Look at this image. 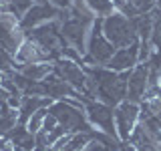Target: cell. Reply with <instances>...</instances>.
Segmentation results:
<instances>
[{"instance_id":"9c48e42d","label":"cell","mask_w":161,"mask_h":151,"mask_svg":"<svg viewBox=\"0 0 161 151\" xmlns=\"http://www.w3.org/2000/svg\"><path fill=\"white\" fill-rule=\"evenodd\" d=\"M147 81H149V64L147 63H139L137 67L129 73L127 79V101L133 103H143L145 93H147Z\"/></svg>"},{"instance_id":"30bf717a","label":"cell","mask_w":161,"mask_h":151,"mask_svg":"<svg viewBox=\"0 0 161 151\" xmlns=\"http://www.w3.org/2000/svg\"><path fill=\"white\" fill-rule=\"evenodd\" d=\"M60 10L57 6H53L50 2H40V4H32V8L20 18V28L22 30H30L34 26H40V24L48 22V20L58 18Z\"/></svg>"},{"instance_id":"9a60e30c","label":"cell","mask_w":161,"mask_h":151,"mask_svg":"<svg viewBox=\"0 0 161 151\" xmlns=\"http://www.w3.org/2000/svg\"><path fill=\"white\" fill-rule=\"evenodd\" d=\"M93 139V135L91 133H85V131H79V133H70V137L67 141V145H64L63 151H83L87 147V143Z\"/></svg>"},{"instance_id":"d6986e66","label":"cell","mask_w":161,"mask_h":151,"mask_svg":"<svg viewBox=\"0 0 161 151\" xmlns=\"http://www.w3.org/2000/svg\"><path fill=\"white\" fill-rule=\"evenodd\" d=\"M32 0H8V12H12L14 16L22 18L24 14L32 8Z\"/></svg>"},{"instance_id":"7c38bea8","label":"cell","mask_w":161,"mask_h":151,"mask_svg":"<svg viewBox=\"0 0 161 151\" xmlns=\"http://www.w3.org/2000/svg\"><path fill=\"white\" fill-rule=\"evenodd\" d=\"M14 60L18 63V67H22V64H32V63H47V60H53V57L48 53H44L34 40L26 38L18 47L16 54H14Z\"/></svg>"},{"instance_id":"cb8c5ba5","label":"cell","mask_w":161,"mask_h":151,"mask_svg":"<svg viewBox=\"0 0 161 151\" xmlns=\"http://www.w3.org/2000/svg\"><path fill=\"white\" fill-rule=\"evenodd\" d=\"M47 2H50L53 6H57L58 10H69V8H70V2H73V0H47Z\"/></svg>"},{"instance_id":"8fae6325","label":"cell","mask_w":161,"mask_h":151,"mask_svg":"<svg viewBox=\"0 0 161 151\" xmlns=\"http://www.w3.org/2000/svg\"><path fill=\"white\" fill-rule=\"evenodd\" d=\"M139 64V40L129 47L117 48L113 54V59L107 63V69L115 70V73H127V70H133Z\"/></svg>"},{"instance_id":"2e32d148","label":"cell","mask_w":161,"mask_h":151,"mask_svg":"<svg viewBox=\"0 0 161 151\" xmlns=\"http://www.w3.org/2000/svg\"><path fill=\"white\" fill-rule=\"evenodd\" d=\"M85 2L89 4V8L95 12V16H99V18H105V16H109V14H113L115 10V2L113 0H85Z\"/></svg>"},{"instance_id":"3957f363","label":"cell","mask_w":161,"mask_h":151,"mask_svg":"<svg viewBox=\"0 0 161 151\" xmlns=\"http://www.w3.org/2000/svg\"><path fill=\"white\" fill-rule=\"evenodd\" d=\"M48 113L53 115L69 133H79V131L93 133L95 131V127L89 123L87 115H85V109L75 107L69 101H53V105L48 107Z\"/></svg>"},{"instance_id":"6da1fadb","label":"cell","mask_w":161,"mask_h":151,"mask_svg":"<svg viewBox=\"0 0 161 151\" xmlns=\"http://www.w3.org/2000/svg\"><path fill=\"white\" fill-rule=\"evenodd\" d=\"M115 47L111 40L105 36L103 32V18H95L93 26L89 32V40H87V54L83 59V64H97V67H107V63L113 59Z\"/></svg>"},{"instance_id":"f1b7e54d","label":"cell","mask_w":161,"mask_h":151,"mask_svg":"<svg viewBox=\"0 0 161 151\" xmlns=\"http://www.w3.org/2000/svg\"><path fill=\"white\" fill-rule=\"evenodd\" d=\"M155 115H157V117H159V119H161V111H159V113H155Z\"/></svg>"},{"instance_id":"4fadbf2b","label":"cell","mask_w":161,"mask_h":151,"mask_svg":"<svg viewBox=\"0 0 161 151\" xmlns=\"http://www.w3.org/2000/svg\"><path fill=\"white\" fill-rule=\"evenodd\" d=\"M44 85H47V95L53 101H64L69 97H80L79 91H75L67 81H63L54 70L44 79Z\"/></svg>"},{"instance_id":"ffe728a7","label":"cell","mask_w":161,"mask_h":151,"mask_svg":"<svg viewBox=\"0 0 161 151\" xmlns=\"http://www.w3.org/2000/svg\"><path fill=\"white\" fill-rule=\"evenodd\" d=\"M127 4L135 10L137 14H145L151 12L155 8V0H127Z\"/></svg>"},{"instance_id":"7a4b0ae2","label":"cell","mask_w":161,"mask_h":151,"mask_svg":"<svg viewBox=\"0 0 161 151\" xmlns=\"http://www.w3.org/2000/svg\"><path fill=\"white\" fill-rule=\"evenodd\" d=\"M103 32L117 48L129 47V44H133V42L139 40V34H137V30H135L133 18H127L123 12H119V10H115L113 14H109V16L103 18Z\"/></svg>"},{"instance_id":"277c9868","label":"cell","mask_w":161,"mask_h":151,"mask_svg":"<svg viewBox=\"0 0 161 151\" xmlns=\"http://www.w3.org/2000/svg\"><path fill=\"white\" fill-rule=\"evenodd\" d=\"M60 20L54 18V20H48V22L40 24V26H34L30 30H24L26 32V38L34 40L44 53H48L53 60L60 59V47H63V36H60Z\"/></svg>"},{"instance_id":"52a82bcc","label":"cell","mask_w":161,"mask_h":151,"mask_svg":"<svg viewBox=\"0 0 161 151\" xmlns=\"http://www.w3.org/2000/svg\"><path fill=\"white\" fill-rule=\"evenodd\" d=\"M115 107H111L107 103H101V101H87L85 105V115H87L89 123L93 125L101 133H107L111 137H117V127H115Z\"/></svg>"},{"instance_id":"7402d4cb","label":"cell","mask_w":161,"mask_h":151,"mask_svg":"<svg viewBox=\"0 0 161 151\" xmlns=\"http://www.w3.org/2000/svg\"><path fill=\"white\" fill-rule=\"evenodd\" d=\"M153 47H151L149 40H139V63H149Z\"/></svg>"},{"instance_id":"5b68a950","label":"cell","mask_w":161,"mask_h":151,"mask_svg":"<svg viewBox=\"0 0 161 151\" xmlns=\"http://www.w3.org/2000/svg\"><path fill=\"white\" fill-rule=\"evenodd\" d=\"M91 26H93V20L79 18V16H75V14H69V16L63 20V24H60V36H63V40L77 48L79 53L83 54V59H85V54H87V40H89Z\"/></svg>"},{"instance_id":"83f0119b","label":"cell","mask_w":161,"mask_h":151,"mask_svg":"<svg viewBox=\"0 0 161 151\" xmlns=\"http://www.w3.org/2000/svg\"><path fill=\"white\" fill-rule=\"evenodd\" d=\"M34 4H40V2H47V0H32Z\"/></svg>"},{"instance_id":"44dd1931","label":"cell","mask_w":161,"mask_h":151,"mask_svg":"<svg viewBox=\"0 0 161 151\" xmlns=\"http://www.w3.org/2000/svg\"><path fill=\"white\" fill-rule=\"evenodd\" d=\"M42 131H44V129H42ZM44 133H47V141H48V147H50V145H54V143H57V141H58L60 137H63V135H67L69 131H67V129L63 127V125L58 123L57 127H53L50 131H44Z\"/></svg>"},{"instance_id":"ac0fdd59","label":"cell","mask_w":161,"mask_h":151,"mask_svg":"<svg viewBox=\"0 0 161 151\" xmlns=\"http://www.w3.org/2000/svg\"><path fill=\"white\" fill-rule=\"evenodd\" d=\"M14 70H18V63L14 60V54H10L6 48L0 44V73H14Z\"/></svg>"},{"instance_id":"5bb4252c","label":"cell","mask_w":161,"mask_h":151,"mask_svg":"<svg viewBox=\"0 0 161 151\" xmlns=\"http://www.w3.org/2000/svg\"><path fill=\"white\" fill-rule=\"evenodd\" d=\"M18 70L30 81H44L50 73L54 70V60H47V63H32V64H22Z\"/></svg>"},{"instance_id":"484cf974","label":"cell","mask_w":161,"mask_h":151,"mask_svg":"<svg viewBox=\"0 0 161 151\" xmlns=\"http://www.w3.org/2000/svg\"><path fill=\"white\" fill-rule=\"evenodd\" d=\"M155 10L161 14V0H155Z\"/></svg>"},{"instance_id":"8992f818","label":"cell","mask_w":161,"mask_h":151,"mask_svg":"<svg viewBox=\"0 0 161 151\" xmlns=\"http://www.w3.org/2000/svg\"><path fill=\"white\" fill-rule=\"evenodd\" d=\"M115 111V127H117V137L121 143L129 141L131 133L135 131V127L141 123V105L133 103V101H121Z\"/></svg>"},{"instance_id":"4316f807","label":"cell","mask_w":161,"mask_h":151,"mask_svg":"<svg viewBox=\"0 0 161 151\" xmlns=\"http://www.w3.org/2000/svg\"><path fill=\"white\" fill-rule=\"evenodd\" d=\"M113 2H115V8H119V6H121V4H123V2H125V0H113Z\"/></svg>"},{"instance_id":"ba28073f","label":"cell","mask_w":161,"mask_h":151,"mask_svg":"<svg viewBox=\"0 0 161 151\" xmlns=\"http://www.w3.org/2000/svg\"><path fill=\"white\" fill-rule=\"evenodd\" d=\"M54 73L63 81H67L75 91H79L83 97H87V70L80 63L60 57L54 60Z\"/></svg>"},{"instance_id":"e0dca14e","label":"cell","mask_w":161,"mask_h":151,"mask_svg":"<svg viewBox=\"0 0 161 151\" xmlns=\"http://www.w3.org/2000/svg\"><path fill=\"white\" fill-rule=\"evenodd\" d=\"M47 115H48V107H40L38 111H34V113L28 117V121L24 123V125H26V129H28L32 135H36L38 131L44 127V121H47Z\"/></svg>"},{"instance_id":"d4e9b609","label":"cell","mask_w":161,"mask_h":151,"mask_svg":"<svg viewBox=\"0 0 161 151\" xmlns=\"http://www.w3.org/2000/svg\"><path fill=\"white\" fill-rule=\"evenodd\" d=\"M8 10V0H0V12H6Z\"/></svg>"},{"instance_id":"603a6c76","label":"cell","mask_w":161,"mask_h":151,"mask_svg":"<svg viewBox=\"0 0 161 151\" xmlns=\"http://www.w3.org/2000/svg\"><path fill=\"white\" fill-rule=\"evenodd\" d=\"M83 151H113L109 147L107 143H105V141H101V139H97V137H93L87 143V147H85Z\"/></svg>"}]
</instances>
